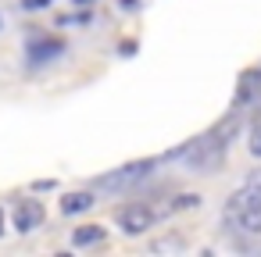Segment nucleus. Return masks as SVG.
<instances>
[{
	"label": "nucleus",
	"mask_w": 261,
	"mask_h": 257,
	"mask_svg": "<svg viewBox=\"0 0 261 257\" xmlns=\"http://www.w3.org/2000/svg\"><path fill=\"white\" fill-rule=\"evenodd\" d=\"M118 4H122V8H129V11H133V8H136V0H118Z\"/></svg>",
	"instance_id": "f8f14e48"
},
{
	"label": "nucleus",
	"mask_w": 261,
	"mask_h": 257,
	"mask_svg": "<svg viewBox=\"0 0 261 257\" xmlns=\"http://www.w3.org/2000/svg\"><path fill=\"white\" fill-rule=\"evenodd\" d=\"M11 218H15L18 232H33L36 225H43V204L40 200H18L15 211H11Z\"/></svg>",
	"instance_id": "20e7f679"
},
{
	"label": "nucleus",
	"mask_w": 261,
	"mask_h": 257,
	"mask_svg": "<svg viewBox=\"0 0 261 257\" xmlns=\"http://www.w3.org/2000/svg\"><path fill=\"white\" fill-rule=\"evenodd\" d=\"M150 250L154 253H161V250H182V239H158V243H150Z\"/></svg>",
	"instance_id": "1a4fd4ad"
},
{
	"label": "nucleus",
	"mask_w": 261,
	"mask_h": 257,
	"mask_svg": "<svg viewBox=\"0 0 261 257\" xmlns=\"http://www.w3.org/2000/svg\"><path fill=\"white\" fill-rule=\"evenodd\" d=\"M261 93V68H250V72H243L240 75V86H236V107H243V104H250L254 97Z\"/></svg>",
	"instance_id": "423d86ee"
},
{
	"label": "nucleus",
	"mask_w": 261,
	"mask_h": 257,
	"mask_svg": "<svg viewBox=\"0 0 261 257\" xmlns=\"http://www.w3.org/2000/svg\"><path fill=\"white\" fill-rule=\"evenodd\" d=\"M247 147H250V154H254V157H261V122L250 129V143H247Z\"/></svg>",
	"instance_id": "9d476101"
},
{
	"label": "nucleus",
	"mask_w": 261,
	"mask_h": 257,
	"mask_svg": "<svg viewBox=\"0 0 261 257\" xmlns=\"http://www.w3.org/2000/svg\"><path fill=\"white\" fill-rule=\"evenodd\" d=\"M104 236H108V232H104L100 225H79V229L72 232V243H75V246H93V243H104Z\"/></svg>",
	"instance_id": "6e6552de"
},
{
	"label": "nucleus",
	"mask_w": 261,
	"mask_h": 257,
	"mask_svg": "<svg viewBox=\"0 0 261 257\" xmlns=\"http://www.w3.org/2000/svg\"><path fill=\"white\" fill-rule=\"evenodd\" d=\"M97 200H93V193L90 189H79V193H65V200H61V214H83V211H90Z\"/></svg>",
	"instance_id": "0eeeda50"
},
{
	"label": "nucleus",
	"mask_w": 261,
	"mask_h": 257,
	"mask_svg": "<svg viewBox=\"0 0 261 257\" xmlns=\"http://www.w3.org/2000/svg\"><path fill=\"white\" fill-rule=\"evenodd\" d=\"M61 54H65V43L58 36H43V40H33L29 43V61L33 65H47V61H54Z\"/></svg>",
	"instance_id": "39448f33"
},
{
	"label": "nucleus",
	"mask_w": 261,
	"mask_h": 257,
	"mask_svg": "<svg viewBox=\"0 0 261 257\" xmlns=\"http://www.w3.org/2000/svg\"><path fill=\"white\" fill-rule=\"evenodd\" d=\"M75 4H79V8H90V4H93V0H75Z\"/></svg>",
	"instance_id": "ddd939ff"
},
{
	"label": "nucleus",
	"mask_w": 261,
	"mask_h": 257,
	"mask_svg": "<svg viewBox=\"0 0 261 257\" xmlns=\"http://www.w3.org/2000/svg\"><path fill=\"white\" fill-rule=\"evenodd\" d=\"M154 168H158V161H133V164H125V168H115L111 175H100L93 186H97V189H122V186H133V182L147 179Z\"/></svg>",
	"instance_id": "7ed1b4c3"
},
{
	"label": "nucleus",
	"mask_w": 261,
	"mask_h": 257,
	"mask_svg": "<svg viewBox=\"0 0 261 257\" xmlns=\"http://www.w3.org/2000/svg\"><path fill=\"white\" fill-rule=\"evenodd\" d=\"M161 214H168V207H150V204H125V207H118L115 211V221L122 225V232L125 236H140V232H147Z\"/></svg>",
	"instance_id": "f03ea898"
},
{
	"label": "nucleus",
	"mask_w": 261,
	"mask_h": 257,
	"mask_svg": "<svg viewBox=\"0 0 261 257\" xmlns=\"http://www.w3.org/2000/svg\"><path fill=\"white\" fill-rule=\"evenodd\" d=\"M0 236H4V214H0Z\"/></svg>",
	"instance_id": "4468645a"
},
{
	"label": "nucleus",
	"mask_w": 261,
	"mask_h": 257,
	"mask_svg": "<svg viewBox=\"0 0 261 257\" xmlns=\"http://www.w3.org/2000/svg\"><path fill=\"white\" fill-rule=\"evenodd\" d=\"M225 225L240 232H261V186L247 182L225 204Z\"/></svg>",
	"instance_id": "f257e3e1"
},
{
	"label": "nucleus",
	"mask_w": 261,
	"mask_h": 257,
	"mask_svg": "<svg viewBox=\"0 0 261 257\" xmlns=\"http://www.w3.org/2000/svg\"><path fill=\"white\" fill-rule=\"evenodd\" d=\"M22 8L25 11H43V8H50V0H22Z\"/></svg>",
	"instance_id": "9b49d317"
}]
</instances>
